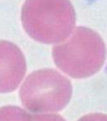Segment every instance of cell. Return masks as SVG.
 Returning <instances> with one entry per match:
<instances>
[{
  "label": "cell",
  "instance_id": "cell-3",
  "mask_svg": "<svg viewBox=\"0 0 107 121\" xmlns=\"http://www.w3.org/2000/svg\"><path fill=\"white\" fill-rule=\"evenodd\" d=\"M71 95L70 81L51 69L31 73L20 90L23 106L34 113L60 111L69 103Z\"/></svg>",
  "mask_w": 107,
  "mask_h": 121
},
{
  "label": "cell",
  "instance_id": "cell-5",
  "mask_svg": "<svg viewBox=\"0 0 107 121\" xmlns=\"http://www.w3.org/2000/svg\"><path fill=\"white\" fill-rule=\"evenodd\" d=\"M0 121H32V115L17 106L0 108Z\"/></svg>",
  "mask_w": 107,
  "mask_h": 121
},
{
  "label": "cell",
  "instance_id": "cell-7",
  "mask_svg": "<svg viewBox=\"0 0 107 121\" xmlns=\"http://www.w3.org/2000/svg\"><path fill=\"white\" fill-rule=\"evenodd\" d=\"M78 121H107V115L101 113H94L82 117Z\"/></svg>",
  "mask_w": 107,
  "mask_h": 121
},
{
  "label": "cell",
  "instance_id": "cell-4",
  "mask_svg": "<svg viewBox=\"0 0 107 121\" xmlns=\"http://www.w3.org/2000/svg\"><path fill=\"white\" fill-rule=\"evenodd\" d=\"M26 71V59L21 49L12 43L0 40V93L15 90Z\"/></svg>",
  "mask_w": 107,
  "mask_h": 121
},
{
  "label": "cell",
  "instance_id": "cell-6",
  "mask_svg": "<svg viewBox=\"0 0 107 121\" xmlns=\"http://www.w3.org/2000/svg\"><path fill=\"white\" fill-rule=\"evenodd\" d=\"M32 121H65L59 115L46 114V115H32Z\"/></svg>",
  "mask_w": 107,
  "mask_h": 121
},
{
  "label": "cell",
  "instance_id": "cell-2",
  "mask_svg": "<svg viewBox=\"0 0 107 121\" xmlns=\"http://www.w3.org/2000/svg\"><path fill=\"white\" fill-rule=\"evenodd\" d=\"M106 49L101 37L94 30L77 27L65 43L52 49L56 66L72 78H87L101 70Z\"/></svg>",
  "mask_w": 107,
  "mask_h": 121
},
{
  "label": "cell",
  "instance_id": "cell-1",
  "mask_svg": "<svg viewBox=\"0 0 107 121\" xmlns=\"http://www.w3.org/2000/svg\"><path fill=\"white\" fill-rule=\"evenodd\" d=\"M75 12L69 0H26L21 21L26 33L39 43H60L75 26Z\"/></svg>",
  "mask_w": 107,
  "mask_h": 121
}]
</instances>
